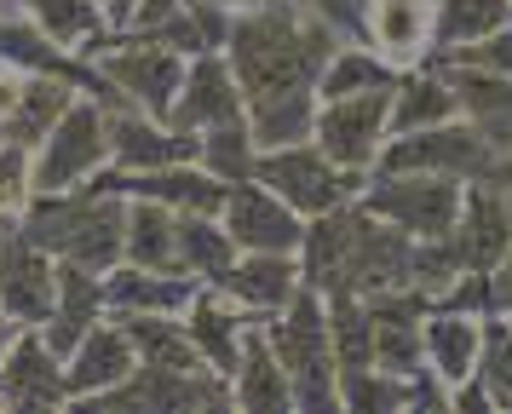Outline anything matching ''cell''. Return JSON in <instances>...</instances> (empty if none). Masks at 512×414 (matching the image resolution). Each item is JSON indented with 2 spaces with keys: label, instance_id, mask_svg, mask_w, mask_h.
<instances>
[{
  "label": "cell",
  "instance_id": "cell-4",
  "mask_svg": "<svg viewBox=\"0 0 512 414\" xmlns=\"http://www.w3.org/2000/svg\"><path fill=\"white\" fill-rule=\"evenodd\" d=\"M35 161V196L41 190H81L110 167V110L93 92H75L70 110L47 127V138L29 150Z\"/></svg>",
  "mask_w": 512,
  "mask_h": 414
},
{
  "label": "cell",
  "instance_id": "cell-31",
  "mask_svg": "<svg viewBox=\"0 0 512 414\" xmlns=\"http://www.w3.org/2000/svg\"><path fill=\"white\" fill-rule=\"evenodd\" d=\"M75 81H64V75H29L24 92H18V110L0 121V138H18V144H41L47 138V127L58 121V115L70 110V98H75Z\"/></svg>",
  "mask_w": 512,
  "mask_h": 414
},
{
  "label": "cell",
  "instance_id": "cell-18",
  "mask_svg": "<svg viewBox=\"0 0 512 414\" xmlns=\"http://www.w3.org/2000/svg\"><path fill=\"white\" fill-rule=\"evenodd\" d=\"M196 276L185 271H150V265H110L104 271V311L110 317H185L196 299Z\"/></svg>",
  "mask_w": 512,
  "mask_h": 414
},
{
  "label": "cell",
  "instance_id": "cell-36",
  "mask_svg": "<svg viewBox=\"0 0 512 414\" xmlns=\"http://www.w3.org/2000/svg\"><path fill=\"white\" fill-rule=\"evenodd\" d=\"M29 202H35V161H29V144L0 138V219H24Z\"/></svg>",
  "mask_w": 512,
  "mask_h": 414
},
{
  "label": "cell",
  "instance_id": "cell-45",
  "mask_svg": "<svg viewBox=\"0 0 512 414\" xmlns=\"http://www.w3.org/2000/svg\"><path fill=\"white\" fill-rule=\"evenodd\" d=\"M213 6H219V12H231V18H236V12H248V6H259V0H213Z\"/></svg>",
  "mask_w": 512,
  "mask_h": 414
},
{
  "label": "cell",
  "instance_id": "cell-35",
  "mask_svg": "<svg viewBox=\"0 0 512 414\" xmlns=\"http://www.w3.org/2000/svg\"><path fill=\"white\" fill-rule=\"evenodd\" d=\"M202 167L208 173H219L225 184L236 179H254V161H259V144L254 133H248V121H231V127H213V133H202Z\"/></svg>",
  "mask_w": 512,
  "mask_h": 414
},
{
  "label": "cell",
  "instance_id": "cell-30",
  "mask_svg": "<svg viewBox=\"0 0 512 414\" xmlns=\"http://www.w3.org/2000/svg\"><path fill=\"white\" fill-rule=\"evenodd\" d=\"M501 23H512V0H432V58L484 41Z\"/></svg>",
  "mask_w": 512,
  "mask_h": 414
},
{
  "label": "cell",
  "instance_id": "cell-29",
  "mask_svg": "<svg viewBox=\"0 0 512 414\" xmlns=\"http://www.w3.org/2000/svg\"><path fill=\"white\" fill-rule=\"evenodd\" d=\"M236 242L231 230L219 225V213H179V271L196 276L202 288H219L225 271L236 265Z\"/></svg>",
  "mask_w": 512,
  "mask_h": 414
},
{
  "label": "cell",
  "instance_id": "cell-38",
  "mask_svg": "<svg viewBox=\"0 0 512 414\" xmlns=\"http://www.w3.org/2000/svg\"><path fill=\"white\" fill-rule=\"evenodd\" d=\"M438 64H472V69H489V75H512V23H501L495 35H484L472 46H455Z\"/></svg>",
  "mask_w": 512,
  "mask_h": 414
},
{
  "label": "cell",
  "instance_id": "cell-3",
  "mask_svg": "<svg viewBox=\"0 0 512 414\" xmlns=\"http://www.w3.org/2000/svg\"><path fill=\"white\" fill-rule=\"evenodd\" d=\"M259 328H265L277 363L294 380V409H340V363H334V334H328V299L317 288H300Z\"/></svg>",
  "mask_w": 512,
  "mask_h": 414
},
{
  "label": "cell",
  "instance_id": "cell-46",
  "mask_svg": "<svg viewBox=\"0 0 512 414\" xmlns=\"http://www.w3.org/2000/svg\"><path fill=\"white\" fill-rule=\"evenodd\" d=\"M305 6H317V12H323V18H328V23L340 18V0H305Z\"/></svg>",
  "mask_w": 512,
  "mask_h": 414
},
{
  "label": "cell",
  "instance_id": "cell-8",
  "mask_svg": "<svg viewBox=\"0 0 512 414\" xmlns=\"http://www.w3.org/2000/svg\"><path fill=\"white\" fill-rule=\"evenodd\" d=\"M254 179L271 184L282 202L305 213V219H317L328 207L351 202V196H363V184L369 173H346V167H334V161L317 150V138H300V144H277V150H259L254 161Z\"/></svg>",
  "mask_w": 512,
  "mask_h": 414
},
{
  "label": "cell",
  "instance_id": "cell-13",
  "mask_svg": "<svg viewBox=\"0 0 512 414\" xmlns=\"http://www.w3.org/2000/svg\"><path fill=\"white\" fill-rule=\"evenodd\" d=\"M231 121H248V98L236 87L231 58L225 52H196L185 64V81H179V98L167 110V127L202 138L213 127H231Z\"/></svg>",
  "mask_w": 512,
  "mask_h": 414
},
{
  "label": "cell",
  "instance_id": "cell-27",
  "mask_svg": "<svg viewBox=\"0 0 512 414\" xmlns=\"http://www.w3.org/2000/svg\"><path fill=\"white\" fill-rule=\"evenodd\" d=\"M127 265H150V271H179V213L150 196H127V242H121Z\"/></svg>",
  "mask_w": 512,
  "mask_h": 414
},
{
  "label": "cell",
  "instance_id": "cell-14",
  "mask_svg": "<svg viewBox=\"0 0 512 414\" xmlns=\"http://www.w3.org/2000/svg\"><path fill=\"white\" fill-rule=\"evenodd\" d=\"M455 265L461 271H495L512 253V202L501 184L472 179L461 190V213H455V230L443 236Z\"/></svg>",
  "mask_w": 512,
  "mask_h": 414
},
{
  "label": "cell",
  "instance_id": "cell-26",
  "mask_svg": "<svg viewBox=\"0 0 512 414\" xmlns=\"http://www.w3.org/2000/svg\"><path fill=\"white\" fill-rule=\"evenodd\" d=\"M231 403L248 414H288L294 409V380L288 368L277 363V351L265 340V328H248V345H242V363L231 374Z\"/></svg>",
  "mask_w": 512,
  "mask_h": 414
},
{
  "label": "cell",
  "instance_id": "cell-6",
  "mask_svg": "<svg viewBox=\"0 0 512 414\" xmlns=\"http://www.w3.org/2000/svg\"><path fill=\"white\" fill-rule=\"evenodd\" d=\"M461 179H443V173H380L374 167L369 184L357 202L369 207L374 219L397 225L415 242H438L455 230V213H461Z\"/></svg>",
  "mask_w": 512,
  "mask_h": 414
},
{
  "label": "cell",
  "instance_id": "cell-24",
  "mask_svg": "<svg viewBox=\"0 0 512 414\" xmlns=\"http://www.w3.org/2000/svg\"><path fill=\"white\" fill-rule=\"evenodd\" d=\"M420 340H426V368L438 374L443 386L472 380L478 363H484V317H472V311H443V305H432L426 322H420Z\"/></svg>",
  "mask_w": 512,
  "mask_h": 414
},
{
  "label": "cell",
  "instance_id": "cell-22",
  "mask_svg": "<svg viewBox=\"0 0 512 414\" xmlns=\"http://www.w3.org/2000/svg\"><path fill=\"white\" fill-rule=\"evenodd\" d=\"M363 35L392 69H415L432 58V0H369Z\"/></svg>",
  "mask_w": 512,
  "mask_h": 414
},
{
  "label": "cell",
  "instance_id": "cell-15",
  "mask_svg": "<svg viewBox=\"0 0 512 414\" xmlns=\"http://www.w3.org/2000/svg\"><path fill=\"white\" fill-rule=\"evenodd\" d=\"M231 403V380L196 368V374H173V368H133L116 391L93 397L87 409H219Z\"/></svg>",
  "mask_w": 512,
  "mask_h": 414
},
{
  "label": "cell",
  "instance_id": "cell-12",
  "mask_svg": "<svg viewBox=\"0 0 512 414\" xmlns=\"http://www.w3.org/2000/svg\"><path fill=\"white\" fill-rule=\"evenodd\" d=\"M58 294V259L35 248L18 219H0V311L24 328H41Z\"/></svg>",
  "mask_w": 512,
  "mask_h": 414
},
{
  "label": "cell",
  "instance_id": "cell-5",
  "mask_svg": "<svg viewBox=\"0 0 512 414\" xmlns=\"http://www.w3.org/2000/svg\"><path fill=\"white\" fill-rule=\"evenodd\" d=\"M185 64H190L185 52L150 41V35H133V29L116 35L93 58L98 81L110 87V104H133V110L156 115V121H167V110H173L179 81H185Z\"/></svg>",
  "mask_w": 512,
  "mask_h": 414
},
{
  "label": "cell",
  "instance_id": "cell-21",
  "mask_svg": "<svg viewBox=\"0 0 512 414\" xmlns=\"http://www.w3.org/2000/svg\"><path fill=\"white\" fill-rule=\"evenodd\" d=\"M219 288H225V294H231L254 322L277 317L282 305L305 288L300 253H236V265L225 271Z\"/></svg>",
  "mask_w": 512,
  "mask_h": 414
},
{
  "label": "cell",
  "instance_id": "cell-9",
  "mask_svg": "<svg viewBox=\"0 0 512 414\" xmlns=\"http://www.w3.org/2000/svg\"><path fill=\"white\" fill-rule=\"evenodd\" d=\"M495 167V144L478 121H443V127H420V133H392L380 150V173H443V179H489Z\"/></svg>",
  "mask_w": 512,
  "mask_h": 414
},
{
  "label": "cell",
  "instance_id": "cell-47",
  "mask_svg": "<svg viewBox=\"0 0 512 414\" xmlns=\"http://www.w3.org/2000/svg\"><path fill=\"white\" fill-rule=\"evenodd\" d=\"M0 6H6V0H0Z\"/></svg>",
  "mask_w": 512,
  "mask_h": 414
},
{
  "label": "cell",
  "instance_id": "cell-40",
  "mask_svg": "<svg viewBox=\"0 0 512 414\" xmlns=\"http://www.w3.org/2000/svg\"><path fill=\"white\" fill-rule=\"evenodd\" d=\"M24 81H29L24 69H18V64H6V58H0V121H6V115L18 110V92H24Z\"/></svg>",
  "mask_w": 512,
  "mask_h": 414
},
{
  "label": "cell",
  "instance_id": "cell-43",
  "mask_svg": "<svg viewBox=\"0 0 512 414\" xmlns=\"http://www.w3.org/2000/svg\"><path fill=\"white\" fill-rule=\"evenodd\" d=\"M489 184H501V190H512V150L501 161H495V167H489Z\"/></svg>",
  "mask_w": 512,
  "mask_h": 414
},
{
  "label": "cell",
  "instance_id": "cell-20",
  "mask_svg": "<svg viewBox=\"0 0 512 414\" xmlns=\"http://www.w3.org/2000/svg\"><path fill=\"white\" fill-rule=\"evenodd\" d=\"M98 184H110L121 196H150V202H167L173 213H219L225 190L231 184L208 173L202 161H173V167H156V173H98Z\"/></svg>",
  "mask_w": 512,
  "mask_h": 414
},
{
  "label": "cell",
  "instance_id": "cell-1",
  "mask_svg": "<svg viewBox=\"0 0 512 414\" xmlns=\"http://www.w3.org/2000/svg\"><path fill=\"white\" fill-rule=\"evenodd\" d=\"M334 46H340L334 23L305 0H259L236 12L225 58L248 98V115L277 104H317V75L334 58Z\"/></svg>",
  "mask_w": 512,
  "mask_h": 414
},
{
  "label": "cell",
  "instance_id": "cell-39",
  "mask_svg": "<svg viewBox=\"0 0 512 414\" xmlns=\"http://www.w3.org/2000/svg\"><path fill=\"white\" fill-rule=\"evenodd\" d=\"M489 305H495V317H512V253L489 271Z\"/></svg>",
  "mask_w": 512,
  "mask_h": 414
},
{
  "label": "cell",
  "instance_id": "cell-2",
  "mask_svg": "<svg viewBox=\"0 0 512 414\" xmlns=\"http://www.w3.org/2000/svg\"><path fill=\"white\" fill-rule=\"evenodd\" d=\"M35 248H47L64 265H87V271H110L121 265V242H127V196L110 184H81V190H41L18 219Z\"/></svg>",
  "mask_w": 512,
  "mask_h": 414
},
{
  "label": "cell",
  "instance_id": "cell-7",
  "mask_svg": "<svg viewBox=\"0 0 512 414\" xmlns=\"http://www.w3.org/2000/svg\"><path fill=\"white\" fill-rule=\"evenodd\" d=\"M311 138H317V150H323L334 167H346V173H374L386 138H392V87L346 92V98H317Z\"/></svg>",
  "mask_w": 512,
  "mask_h": 414
},
{
  "label": "cell",
  "instance_id": "cell-41",
  "mask_svg": "<svg viewBox=\"0 0 512 414\" xmlns=\"http://www.w3.org/2000/svg\"><path fill=\"white\" fill-rule=\"evenodd\" d=\"M104 6V18H110V29L116 35H127L133 29V18H139V0H98Z\"/></svg>",
  "mask_w": 512,
  "mask_h": 414
},
{
  "label": "cell",
  "instance_id": "cell-17",
  "mask_svg": "<svg viewBox=\"0 0 512 414\" xmlns=\"http://www.w3.org/2000/svg\"><path fill=\"white\" fill-rule=\"evenodd\" d=\"M139 368V351H133V334L121 317L93 322L81 340L64 351V380H70V403H93L104 391H116L127 374Z\"/></svg>",
  "mask_w": 512,
  "mask_h": 414
},
{
  "label": "cell",
  "instance_id": "cell-10",
  "mask_svg": "<svg viewBox=\"0 0 512 414\" xmlns=\"http://www.w3.org/2000/svg\"><path fill=\"white\" fill-rule=\"evenodd\" d=\"M219 225L231 230V242L242 253H300L305 242V213H294L271 184L259 179H236L225 190Z\"/></svg>",
  "mask_w": 512,
  "mask_h": 414
},
{
  "label": "cell",
  "instance_id": "cell-32",
  "mask_svg": "<svg viewBox=\"0 0 512 414\" xmlns=\"http://www.w3.org/2000/svg\"><path fill=\"white\" fill-rule=\"evenodd\" d=\"M127 322V334H133V351H139L144 368H173V374H196L202 363V351L190 345L185 322L179 317H121Z\"/></svg>",
  "mask_w": 512,
  "mask_h": 414
},
{
  "label": "cell",
  "instance_id": "cell-34",
  "mask_svg": "<svg viewBox=\"0 0 512 414\" xmlns=\"http://www.w3.org/2000/svg\"><path fill=\"white\" fill-rule=\"evenodd\" d=\"M415 403V374H386V368H357V374H340V409H409Z\"/></svg>",
  "mask_w": 512,
  "mask_h": 414
},
{
  "label": "cell",
  "instance_id": "cell-11",
  "mask_svg": "<svg viewBox=\"0 0 512 414\" xmlns=\"http://www.w3.org/2000/svg\"><path fill=\"white\" fill-rule=\"evenodd\" d=\"M0 409L41 414L70 409V380H64V351H52L41 328H18V340L0 357Z\"/></svg>",
  "mask_w": 512,
  "mask_h": 414
},
{
  "label": "cell",
  "instance_id": "cell-44",
  "mask_svg": "<svg viewBox=\"0 0 512 414\" xmlns=\"http://www.w3.org/2000/svg\"><path fill=\"white\" fill-rule=\"evenodd\" d=\"M18 328H24V322H12L6 311H0V357H6V345L18 340Z\"/></svg>",
  "mask_w": 512,
  "mask_h": 414
},
{
  "label": "cell",
  "instance_id": "cell-16",
  "mask_svg": "<svg viewBox=\"0 0 512 414\" xmlns=\"http://www.w3.org/2000/svg\"><path fill=\"white\" fill-rule=\"evenodd\" d=\"M104 110H110V173H156V167L202 156V138L179 133L133 104H104Z\"/></svg>",
  "mask_w": 512,
  "mask_h": 414
},
{
  "label": "cell",
  "instance_id": "cell-42",
  "mask_svg": "<svg viewBox=\"0 0 512 414\" xmlns=\"http://www.w3.org/2000/svg\"><path fill=\"white\" fill-rule=\"evenodd\" d=\"M185 0H139V18H133V29H150V23H162L167 12H179Z\"/></svg>",
  "mask_w": 512,
  "mask_h": 414
},
{
  "label": "cell",
  "instance_id": "cell-19",
  "mask_svg": "<svg viewBox=\"0 0 512 414\" xmlns=\"http://www.w3.org/2000/svg\"><path fill=\"white\" fill-rule=\"evenodd\" d=\"M185 334L190 345L202 351V363L213 368V374H225L231 380L236 363H242V345H248V328H254V317L236 305L225 288H196V299L185 305Z\"/></svg>",
  "mask_w": 512,
  "mask_h": 414
},
{
  "label": "cell",
  "instance_id": "cell-28",
  "mask_svg": "<svg viewBox=\"0 0 512 414\" xmlns=\"http://www.w3.org/2000/svg\"><path fill=\"white\" fill-rule=\"evenodd\" d=\"M461 104H455V87L443 69H409L392 81V133H420V127H443L455 121Z\"/></svg>",
  "mask_w": 512,
  "mask_h": 414
},
{
  "label": "cell",
  "instance_id": "cell-25",
  "mask_svg": "<svg viewBox=\"0 0 512 414\" xmlns=\"http://www.w3.org/2000/svg\"><path fill=\"white\" fill-rule=\"evenodd\" d=\"M104 276L87 271V265H64L58 259V294H52V311L41 322V334H47L52 351H70L93 322H104Z\"/></svg>",
  "mask_w": 512,
  "mask_h": 414
},
{
  "label": "cell",
  "instance_id": "cell-33",
  "mask_svg": "<svg viewBox=\"0 0 512 414\" xmlns=\"http://www.w3.org/2000/svg\"><path fill=\"white\" fill-rule=\"evenodd\" d=\"M392 81H397V69L374 46H334V58L317 75V98H346V92L392 87Z\"/></svg>",
  "mask_w": 512,
  "mask_h": 414
},
{
  "label": "cell",
  "instance_id": "cell-37",
  "mask_svg": "<svg viewBox=\"0 0 512 414\" xmlns=\"http://www.w3.org/2000/svg\"><path fill=\"white\" fill-rule=\"evenodd\" d=\"M478 374H484L495 403H512V317H507V328H484V363H478Z\"/></svg>",
  "mask_w": 512,
  "mask_h": 414
},
{
  "label": "cell",
  "instance_id": "cell-23",
  "mask_svg": "<svg viewBox=\"0 0 512 414\" xmlns=\"http://www.w3.org/2000/svg\"><path fill=\"white\" fill-rule=\"evenodd\" d=\"M6 6L24 12L52 46H64L70 58H87V64L116 41V29H110V18H104L98 0H6Z\"/></svg>",
  "mask_w": 512,
  "mask_h": 414
}]
</instances>
